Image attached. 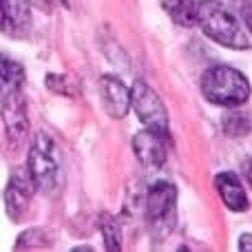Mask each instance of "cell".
Instances as JSON below:
<instances>
[{
    "mask_svg": "<svg viewBox=\"0 0 252 252\" xmlns=\"http://www.w3.org/2000/svg\"><path fill=\"white\" fill-rule=\"evenodd\" d=\"M195 27H199L210 40L219 42L221 47L239 51L250 47V40L241 29L237 16L228 11L219 0H197Z\"/></svg>",
    "mask_w": 252,
    "mask_h": 252,
    "instance_id": "1",
    "label": "cell"
},
{
    "mask_svg": "<svg viewBox=\"0 0 252 252\" xmlns=\"http://www.w3.org/2000/svg\"><path fill=\"white\" fill-rule=\"evenodd\" d=\"M27 173L35 188L44 190L47 195H58L64 184L62 175V161L58 146L47 133H38L33 137L29 151V161H27Z\"/></svg>",
    "mask_w": 252,
    "mask_h": 252,
    "instance_id": "2",
    "label": "cell"
},
{
    "mask_svg": "<svg viewBox=\"0 0 252 252\" xmlns=\"http://www.w3.org/2000/svg\"><path fill=\"white\" fill-rule=\"evenodd\" d=\"M201 93L210 104L239 106L250 97V84L244 73L232 66H213L201 75Z\"/></svg>",
    "mask_w": 252,
    "mask_h": 252,
    "instance_id": "3",
    "label": "cell"
},
{
    "mask_svg": "<svg viewBox=\"0 0 252 252\" xmlns=\"http://www.w3.org/2000/svg\"><path fill=\"white\" fill-rule=\"evenodd\" d=\"M175 204H177V190L173 184H155L146 197V221L151 223L157 237L170 235L175 228Z\"/></svg>",
    "mask_w": 252,
    "mask_h": 252,
    "instance_id": "4",
    "label": "cell"
},
{
    "mask_svg": "<svg viewBox=\"0 0 252 252\" xmlns=\"http://www.w3.org/2000/svg\"><path fill=\"white\" fill-rule=\"evenodd\" d=\"M130 104H133L137 118L142 124L151 130H157L161 135H168V113H166L164 102L159 100L155 91L146 82L137 80L130 89Z\"/></svg>",
    "mask_w": 252,
    "mask_h": 252,
    "instance_id": "5",
    "label": "cell"
},
{
    "mask_svg": "<svg viewBox=\"0 0 252 252\" xmlns=\"http://www.w3.org/2000/svg\"><path fill=\"white\" fill-rule=\"evenodd\" d=\"M31 25L29 0H0V31L9 38H25Z\"/></svg>",
    "mask_w": 252,
    "mask_h": 252,
    "instance_id": "6",
    "label": "cell"
},
{
    "mask_svg": "<svg viewBox=\"0 0 252 252\" xmlns=\"http://www.w3.org/2000/svg\"><path fill=\"white\" fill-rule=\"evenodd\" d=\"M166 139H168V135H161L151 128L137 133L133 139V148H135L137 159L142 161L144 166H148V168H159L166 161V155H168Z\"/></svg>",
    "mask_w": 252,
    "mask_h": 252,
    "instance_id": "7",
    "label": "cell"
},
{
    "mask_svg": "<svg viewBox=\"0 0 252 252\" xmlns=\"http://www.w3.org/2000/svg\"><path fill=\"white\" fill-rule=\"evenodd\" d=\"M100 95L111 118L122 120L130 109V89L115 75H104L100 80Z\"/></svg>",
    "mask_w": 252,
    "mask_h": 252,
    "instance_id": "8",
    "label": "cell"
},
{
    "mask_svg": "<svg viewBox=\"0 0 252 252\" xmlns=\"http://www.w3.org/2000/svg\"><path fill=\"white\" fill-rule=\"evenodd\" d=\"M33 190H35V186H33V182H31L29 173L11 175V179H9V184H7V190H4V204H7V215L13 221H18V219L25 215Z\"/></svg>",
    "mask_w": 252,
    "mask_h": 252,
    "instance_id": "9",
    "label": "cell"
},
{
    "mask_svg": "<svg viewBox=\"0 0 252 252\" xmlns=\"http://www.w3.org/2000/svg\"><path fill=\"white\" fill-rule=\"evenodd\" d=\"M2 120L7 126V133L11 135L16 142H20L27 135V106H25V97H22L20 89L11 91L2 97Z\"/></svg>",
    "mask_w": 252,
    "mask_h": 252,
    "instance_id": "10",
    "label": "cell"
},
{
    "mask_svg": "<svg viewBox=\"0 0 252 252\" xmlns=\"http://www.w3.org/2000/svg\"><path fill=\"white\" fill-rule=\"evenodd\" d=\"M215 186H217L223 204L230 210H235V213L248 210V197H246V190L241 188V182L237 179L235 173H219L215 179Z\"/></svg>",
    "mask_w": 252,
    "mask_h": 252,
    "instance_id": "11",
    "label": "cell"
},
{
    "mask_svg": "<svg viewBox=\"0 0 252 252\" xmlns=\"http://www.w3.org/2000/svg\"><path fill=\"white\" fill-rule=\"evenodd\" d=\"M25 82V71L18 62L9 60V58L0 56V97H4L7 93L18 91Z\"/></svg>",
    "mask_w": 252,
    "mask_h": 252,
    "instance_id": "12",
    "label": "cell"
},
{
    "mask_svg": "<svg viewBox=\"0 0 252 252\" xmlns=\"http://www.w3.org/2000/svg\"><path fill=\"white\" fill-rule=\"evenodd\" d=\"M161 7L173 22L182 27H195L197 0H161Z\"/></svg>",
    "mask_w": 252,
    "mask_h": 252,
    "instance_id": "13",
    "label": "cell"
},
{
    "mask_svg": "<svg viewBox=\"0 0 252 252\" xmlns=\"http://www.w3.org/2000/svg\"><path fill=\"white\" fill-rule=\"evenodd\" d=\"M102 232H104V241L109 250H120L122 248V237H120V228L115 223V219L104 217V223H102Z\"/></svg>",
    "mask_w": 252,
    "mask_h": 252,
    "instance_id": "14",
    "label": "cell"
},
{
    "mask_svg": "<svg viewBox=\"0 0 252 252\" xmlns=\"http://www.w3.org/2000/svg\"><path fill=\"white\" fill-rule=\"evenodd\" d=\"M239 124H250L248 122V118H246V115H241V113H228L226 115V122H223V126H226V130L230 135H246L244 130L239 128Z\"/></svg>",
    "mask_w": 252,
    "mask_h": 252,
    "instance_id": "15",
    "label": "cell"
},
{
    "mask_svg": "<svg viewBox=\"0 0 252 252\" xmlns=\"http://www.w3.org/2000/svg\"><path fill=\"white\" fill-rule=\"evenodd\" d=\"M239 13L248 25V29L252 31V0H239Z\"/></svg>",
    "mask_w": 252,
    "mask_h": 252,
    "instance_id": "16",
    "label": "cell"
},
{
    "mask_svg": "<svg viewBox=\"0 0 252 252\" xmlns=\"http://www.w3.org/2000/svg\"><path fill=\"white\" fill-rule=\"evenodd\" d=\"M239 250H241V252H252V235H241V239H239Z\"/></svg>",
    "mask_w": 252,
    "mask_h": 252,
    "instance_id": "17",
    "label": "cell"
},
{
    "mask_svg": "<svg viewBox=\"0 0 252 252\" xmlns=\"http://www.w3.org/2000/svg\"><path fill=\"white\" fill-rule=\"evenodd\" d=\"M244 168H246V177H248V182L252 184V161H246Z\"/></svg>",
    "mask_w": 252,
    "mask_h": 252,
    "instance_id": "18",
    "label": "cell"
}]
</instances>
